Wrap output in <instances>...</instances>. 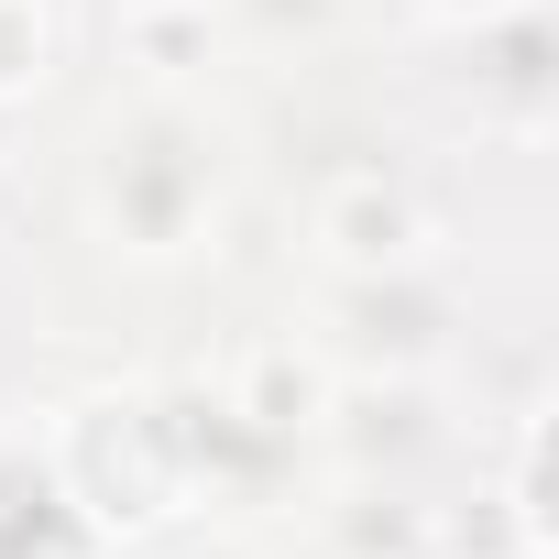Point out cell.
Masks as SVG:
<instances>
[{
  "label": "cell",
  "mask_w": 559,
  "mask_h": 559,
  "mask_svg": "<svg viewBox=\"0 0 559 559\" xmlns=\"http://www.w3.org/2000/svg\"><path fill=\"white\" fill-rule=\"evenodd\" d=\"M45 461H56V483L78 493V515L110 537V548H132V537H165L198 493H187V450H176V417H165V395H78L67 417H56V439H45Z\"/></svg>",
  "instance_id": "1"
},
{
  "label": "cell",
  "mask_w": 559,
  "mask_h": 559,
  "mask_svg": "<svg viewBox=\"0 0 559 559\" xmlns=\"http://www.w3.org/2000/svg\"><path fill=\"white\" fill-rule=\"evenodd\" d=\"M121 45H132V67H154V78L209 67V0H143V12H121Z\"/></svg>",
  "instance_id": "10"
},
{
  "label": "cell",
  "mask_w": 559,
  "mask_h": 559,
  "mask_svg": "<svg viewBox=\"0 0 559 559\" xmlns=\"http://www.w3.org/2000/svg\"><path fill=\"white\" fill-rule=\"evenodd\" d=\"M548 56H559V45H548V0H537V12H493V23H472V99L504 110L515 132H537V121H548V88H559Z\"/></svg>",
  "instance_id": "7"
},
{
  "label": "cell",
  "mask_w": 559,
  "mask_h": 559,
  "mask_svg": "<svg viewBox=\"0 0 559 559\" xmlns=\"http://www.w3.org/2000/svg\"><path fill=\"white\" fill-rule=\"evenodd\" d=\"M330 384H341V373H330L308 341H252V352L219 373V406H230L252 439H274V450L297 461V450L319 439V417H330Z\"/></svg>",
  "instance_id": "5"
},
{
  "label": "cell",
  "mask_w": 559,
  "mask_h": 559,
  "mask_svg": "<svg viewBox=\"0 0 559 559\" xmlns=\"http://www.w3.org/2000/svg\"><path fill=\"white\" fill-rule=\"evenodd\" d=\"M308 241L330 274H406L439 252V209L395 176V165H341L319 198H308Z\"/></svg>",
  "instance_id": "3"
},
{
  "label": "cell",
  "mask_w": 559,
  "mask_h": 559,
  "mask_svg": "<svg viewBox=\"0 0 559 559\" xmlns=\"http://www.w3.org/2000/svg\"><path fill=\"white\" fill-rule=\"evenodd\" d=\"M219 219V132L176 99H143L99 132V230L143 263L187 252Z\"/></svg>",
  "instance_id": "2"
},
{
  "label": "cell",
  "mask_w": 559,
  "mask_h": 559,
  "mask_svg": "<svg viewBox=\"0 0 559 559\" xmlns=\"http://www.w3.org/2000/svg\"><path fill=\"white\" fill-rule=\"evenodd\" d=\"M0 559H110V537L56 483L45 439H0Z\"/></svg>",
  "instance_id": "6"
},
{
  "label": "cell",
  "mask_w": 559,
  "mask_h": 559,
  "mask_svg": "<svg viewBox=\"0 0 559 559\" xmlns=\"http://www.w3.org/2000/svg\"><path fill=\"white\" fill-rule=\"evenodd\" d=\"M341 548L352 559H439V504H417L384 472H362V493L341 504Z\"/></svg>",
  "instance_id": "9"
},
{
  "label": "cell",
  "mask_w": 559,
  "mask_h": 559,
  "mask_svg": "<svg viewBox=\"0 0 559 559\" xmlns=\"http://www.w3.org/2000/svg\"><path fill=\"white\" fill-rule=\"evenodd\" d=\"M121 12H143V0H121Z\"/></svg>",
  "instance_id": "14"
},
{
  "label": "cell",
  "mask_w": 559,
  "mask_h": 559,
  "mask_svg": "<svg viewBox=\"0 0 559 559\" xmlns=\"http://www.w3.org/2000/svg\"><path fill=\"white\" fill-rule=\"evenodd\" d=\"M493 515H504V548H493V559H559V526H548V417H537V406H526L515 439H504V493H493Z\"/></svg>",
  "instance_id": "8"
},
{
  "label": "cell",
  "mask_w": 559,
  "mask_h": 559,
  "mask_svg": "<svg viewBox=\"0 0 559 559\" xmlns=\"http://www.w3.org/2000/svg\"><path fill=\"white\" fill-rule=\"evenodd\" d=\"M341 319H352V362L362 373H428L450 352V297L428 286V263L406 274H341Z\"/></svg>",
  "instance_id": "4"
},
{
  "label": "cell",
  "mask_w": 559,
  "mask_h": 559,
  "mask_svg": "<svg viewBox=\"0 0 559 559\" xmlns=\"http://www.w3.org/2000/svg\"><path fill=\"white\" fill-rule=\"evenodd\" d=\"M45 78H56V12L45 0H0V110L45 99Z\"/></svg>",
  "instance_id": "11"
},
{
  "label": "cell",
  "mask_w": 559,
  "mask_h": 559,
  "mask_svg": "<svg viewBox=\"0 0 559 559\" xmlns=\"http://www.w3.org/2000/svg\"><path fill=\"white\" fill-rule=\"evenodd\" d=\"M428 12H450V23H493V12H537V0H428Z\"/></svg>",
  "instance_id": "12"
},
{
  "label": "cell",
  "mask_w": 559,
  "mask_h": 559,
  "mask_svg": "<svg viewBox=\"0 0 559 559\" xmlns=\"http://www.w3.org/2000/svg\"><path fill=\"white\" fill-rule=\"evenodd\" d=\"M252 12H263V23H319L330 0H252Z\"/></svg>",
  "instance_id": "13"
}]
</instances>
